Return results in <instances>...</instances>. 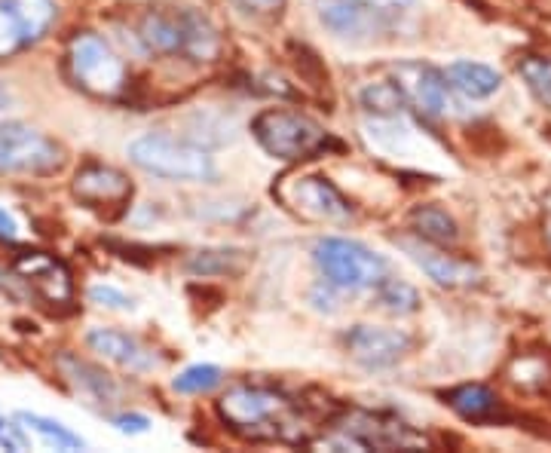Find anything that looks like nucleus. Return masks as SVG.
Wrapping results in <instances>:
<instances>
[{
  "label": "nucleus",
  "mask_w": 551,
  "mask_h": 453,
  "mask_svg": "<svg viewBox=\"0 0 551 453\" xmlns=\"http://www.w3.org/2000/svg\"><path fill=\"white\" fill-rule=\"evenodd\" d=\"M221 380H224V374L215 365H190L187 371H181L175 377L172 386L181 395H203V392H212L215 386H221Z\"/></svg>",
  "instance_id": "a878e982"
},
{
  "label": "nucleus",
  "mask_w": 551,
  "mask_h": 453,
  "mask_svg": "<svg viewBox=\"0 0 551 453\" xmlns=\"http://www.w3.org/2000/svg\"><path fill=\"white\" fill-rule=\"evenodd\" d=\"M74 196L86 203V209H95L102 215L108 212V218H117L132 199V181L114 166L86 163L74 175Z\"/></svg>",
  "instance_id": "9d476101"
},
{
  "label": "nucleus",
  "mask_w": 551,
  "mask_h": 453,
  "mask_svg": "<svg viewBox=\"0 0 551 453\" xmlns=\"http://www.w3.org/2000/svg\"><path fill=\"white\" fill-rule=\"evenodd\" d=\"M285 199L297 215L313 218V221H346L353 215V203H349L328 178H319V175L297 178L288 187Z\"/></svg>",
  "instance_id": "f8f14e48"
},
{
  "label": "nucleus",
  "mask_w": 551,
  "mask_h": 453,
  "mask_svg": "<svg viewBox=\"0 0 551 453\" xmlns=\"http://www.w3.org/2000/svg\"><path fill=\"white\" fill-rule=\"evenodd\" d=\"M239 7H245L248 13H261V16H270V13H279L285 7V0H236Z\"/></svg>",
  "instance_id": "c85d7f7f"
},
{
  "label": "nucleus",
  "mask_w": 551,
  "mask_h": 453,
  "mask_svg": "<svg viewBox=\"0 0 551 453\" xmlns=\"http://www.w3.org/2000/svg\"><path fill=\"white\" fill-rule=\"evenodd\" d=\"M218 414L230 432L245 441H282L304 444L310 438V420L304 405L270 386H233L218 401Z\"/></svg>",
  "instance_id": "f257e3e1"
},
{
  "label": "nucleus",
  "mask_w": 551,
  "mask_h": 453,
  "mask_svg": "<svg viewBox=\"0 0 551 453\" xmlns=\"http://www.w3.org/2000/svg\"><path fill=\"white\" fill-rule=\"evenodd\" d=\"M337 429L349 438V444L365 450H414L426 444V438L417 435L405 420L383 411H346L337 420Z\"/></svg>",
  "instance_id": "6e6552de"
},
{
  "label": "nucleus",
  "mask_w": 551,
  "mask_h": 453,
  "mask_svg": "<svg viewBox=\"0 0 551 453\" xmlns=\"http://www.w3.org/2000/svg\"><path fill=\"white\" fill-rule=\"evenodd\" d=\"M316 13L331 34L359 40V37H371L383 25L386 10L362 4V0H316Z\"/></svg>",
  "instance_id": "2eb2a0df"
},
{
  "label": "nucleus",
  "mask_w": 551,
  "mask_h": 453,
  "mask_svg": "<svg viewBox=\"0 0 551 453\" xmlns=\"http://www.w3.org/2000/svg\"><path fill=\"white\" fill-rule=\"evenodd\" d=\"M114 426L120 429V432H126V435H141V432H147V417H141V414H126V417H117L114 420Z\"/></svg>",
  "instance_id": "c756f323"
},
{
  "label": "nucleus",
  "mask_w": 551,
  "mask_h": 453,
  "mask_svg": "<svg viewBox=\"0 0 551 453\" xmlns=\"http://www.w3.org/2000/svg\"><path fill=\"white\" fill-rule=\"evenodd\" d=\"M518 71L527 80L530 92L539 98L545 108H551V62L542 59V56H524Z\"/></svg>",
  "instance_id": "bb28decb"
},
{
  "label": "nucleus",
  "mask_w": 551,
  "mask_h": 453,
  "mask_svg": "<svg viewBox=\"0 0 551 453\" xmlns=\"http://www.w3.org/2000/svg\"><path fill=\"white\" fill-rule=\"evenodd\" d=\"M86 297L92 300V304H98V307H105V310H117V313H126V310H132L135 304H132V297L129 294H123L120 288H114V285H92L89 291H86Z\"/></svg>",
  "instance_id": "cd10ccee"
},
{
  "label": "nucleus",
  "mask_w": 551,
  "mask_h": 453,
  "mask_svg": "<svg viewBox=\"0 0 551 453\" xmlns=\"http://www.w3.org/2000/svg\"><path fill=\"white\" fill-rule=\"evenodd\" d=\"M59 368H62V374H65L86 398L95 401V405H114V401H117L120 389H117V383H114L102 368H95V365H89V362H83V359H77V356H62V359H59Z\"/></svg>",
  "instance_id": "6ab92c4d"
},
{
  "label": "nucleus",
  "mask_w": 551,
  "mask_h": 453,
  "mask_svg": "<svg viewBox=\"0 0 551 453\" xmlns=\"http://www.w3.org/2000/svg\"><path fill=\"white\" fill-rule=\"evenodd\" d=\"M16 423H22V429L34 432L43 444L56 447V450H83L86 447V441L77 432H71L68 426H62L59 420H49V417L22 411V414H16Z\"/></svg>",
  "instance_id": "4be33fe9"
},
{
  "label": "nucleus",
  "mask_w": 551,
  "mask_h": 453,
  "mask_svg": "<svg viewBox=\"0 0 551 453\" xmlns=\"http://www.w3.org/2000/svg\"><path fill=\"white\" fill-rule=\"evenodd\" d=\"M411 230L426 239V242H435V245H450L460 239V230H457V221L450 218L444 209L438 206H417L411 212Z\"/></svg>",
  "instance_id": "412c9836"
},
{
  "label": "nucleus",
  "mask_w": 551,
  "mask_h": 453,
  "mask_svg": "<svg viewBox=\"0 0 551 453\" xmlns=\"http://www.w3.org/2000/svg\"><path fill=\"white\" fill-rule=\"evenodd\" d=\"M59 16L56 0H0V59L37 43Z\"/></svg>",
  "instance_id": "1a4fd4ad"
},
{
  "label": "nucleus",
  "mask_w": 551,
  "mask_h": 453,
  "mask_svg": "<svg viewBox=\"0 0 551 453\" xmlns=\"http://www.w3.org/2000/svg\"><path fill=\"white\" fill-rule=\"evenodd\" d=\"M359 102L374 117H395L398 111L405 108V95H402V89L395 86V80L392 83L389 80H380V83H371V86L362 89Z\"/></svg>",
  "instance_id": "b1692460"
},
{
  "label": "nucleus",
  "mask_w": 551,
  "mask_h": 453,
  "mask_svg": "<svg viewBox=\"0 0 551 453\" xmlns=\"http://www.w3.org/2000/svg\"><path fill=\"white\" fill-rule=\"evenodd\" d=\"M395 86L402 89L405 105H411L420 117L438 120L450 108V83L447 77L423 62H402L395 65Z\"/></svg>",
  "instance_id": "9b49d317"
},
{
  "label": "nucleus",
  "mask_w": 551,
  "mask_h": 453,
  "mask_svg": "<svg viewBox=\"0 0 551 453\" xmlns=\"http://www.w3.org/2000/svg\"><path fill=\"white\" fill-rule=\"evenodd\" d=\"M346 349L362 368L380 371V368H392L398 359H405V352L411 349V337L395 328L359 325L346 334Z\"/></svg>",
  "instance_id": "ddd939ff"
},
{
  "label": "nucleus",
  "mask_w": 551,
  "mask_h": 453,
  "mask_svg": "<svg viewBox=\"0 0 551 453\" xmlns=\"http://www.w3.org/2000/svg\"><path fill=\"white\" fill-rule=\"evenodd\" d=\"M138 43L154 56H181L187 62H215L221 56L218 28L196 10H150L138 22Z\"/></svg>",
  "instance_id": "f03ea898"
},
{
  "label": "nucleus",
  "mask_w": 551,
  "mask_h": 453,
  "mask_svg": "<svg viewBox=\"0 0 551 453\" xmlns=\"http://www.w3.org/2000/svg\"><path fill=\"white\" fill-rule=\"evenodd\" d=\"M444 401L469 423H490L503 414V405H499L496 392L481 383H463L457 389H447Z\"/></svg>",
  "instance_id": "a211bd4d"
},
{
  "label": "nucleus",
  "mask_w": 551,
  "mask_h": 453,
  "mask_svg": "<svg viewBox=\"0 0 551 453\" xmlns=\"http://www.w3.org/2000/svg\"><path fill=\"white\" fill-rule=\"evenodd\" d=\"M65 166V150L25 123H0V175H53Z\"/></svg>",
  "instance_id": "0eeeda50"
},
{
  "label": "nucleus",
  "mask_w": 551,
  "mask_h": 453,
  "mask_svg": "<svg viewBox=\"0 0 551 453\" xmlns=\"http://www.w3.org/2000/svg\"><path fill=\"white\" fill-rule=\"evenodd\" d=\"M86 346L92 352H98L102 359H108L120 368H129V371H154L157 368V356L138 337H129V334L114 331V328H92L86 334Z\"/></svg>",
  "instance_id": "f3484780"
},
{
  "label": "nucleus",
  "mask_w": 551,
  "mask_h": 453,
  "mask_svg": "<svg viewBox=\"0 0 551 453\" xmlns=\"http://www.w3.org/2000/svg\"><path fill=\"white\" fill-rule=\"evenodd\" d=\"M4 426H7V423H4V420H0V438H4Z\"/></svg>",
  "instance_id": "f704fd0d"
},
{
  "label": "nucleus",
  "mask_w": 551,
  "mask_h": 453,
  "mask_svg": "<svg viewBox=\"0 0 551 453\" xmlns=\"http://www.w3.org/2000/svg\"><path fill=\"white\" fill-rule=\"evenodd\" d=\"M398 245H402L408 255H411V261L432 279V282H438V285H444V288H466V285H475L478 282V267H472L469 261H460V258H454V255H447V251H441V248H435V242H426V239H408V236H402L398 239Z\"/></svg>",
  "instance_id": "4468645a"
},
{
  "label": "nucleus",
  "mask_w": 551,
  "mask_h": 453,
  "mask_svg": "<svg viewBox=\"0 0 551 453\" xmlns=\"http://www.w3.org/2000/svg\"><path fill=\"white\" fill-rule=\"evenodd\" d=\"M129 160L141 172L169 178V181H215L218 175L209 150H203L193 141L175 138V135H163V132L138 135L129 144Z\"/></svg>",
  "instance_id": "7ed1b4c3"
},
{
  "label": "nucleus",
  "mask_w": 551,
  "mask_h": 453,
  "mask_svg": "<svg viewBox=\"0 0 551 453\" xmlns=\"http://www.w3.org/2000/svg\"><path fill=\"white\" fill-rule=\"evenodd\" d=\"M545 236H548V245H551V215H548V224H545Z\"/></svg>",
  "instance_id": "72a5a7b5"
},
{
  "label": "nucleus",
  "mask_w": 551,
  "mask_h": 453,
  "mask_svg": "<svg viewBox=\"0 0 551 453\" xmlns=\"http://www.w3.org/2000/svg\"><path fill=\"white\" fill-rule=\"evenodd\" d=\"M444 77L450 89H457L466 98H490L499 86H503V77L481 62H454L444 71Z\"/></svg>",
  "instance_id": "aec40b11"
},
{
  "label": "nucleus",
  "mask_w": 551,
  "mask_h": 453,
  "mask_svg": "<svg viewBox=\"0 0 551 453\" xmlns=\"http://www.w3.org/2000/svg\"><path fill=\"white\" fill-rule=\"evenodd\" d=\"M362 4H371L377 10H408L417 4V0H362Z\"/></svg>",
  "instance_id": "7c9ffc66"
},
{
  "label": "nucleus",
  "mask_w": 551,
  "mask_h": 453,
  "mask_svg": "<svg viewBox=\"0 0 551 453\" xmlns=\"http://www.w3.org/2000/svg\"><path fill=\"white\" fill-rule=\"evenodd\" d=\"M313 261L325 276V282L343 291L377 288L389 273V264L383 255H377V251H371L356 239H343V236L319 239L313 245Z\"/></svg>",
  "instance_id": "39448f33"
},
{
  "label": "nucleus",
  "mask_w": 551,
  "mask_h": 453,
  "mask_svg": "<svg viewBox=\"0 0 551 453\" xmlns=\"http://www.w3.org/2000/svg\"><path fill=\"white\" fill-rule=\"evenodd\" d=\"M68 68L80 89L98 98H117L126 89V65L105 37L83 31L68 46Z\"/></svg>",
  "instance_id": "423d86ee"
},
{
  "label": "nucleus",
  "mask_w": 551,
  "mask_h": 453,
  "mask_svg": "<svg viewBox=\"0 0 551 453\" xmlns=\"http://www.w3.org/2000/svg\"><path fill=\"white\" fill-rule=\"evenodd\" d=\"M13 267L49 304H65V300H71V276L56 258L43 255V251H25V255L16 258Z\"/></svg>",
  "instance_id": "dca6fc26"
},
{
  "label": "nucleus",
  "mask_w": 551,
  "mask_h": 453,
  "mask_svg": "<svg viewBox=\"0 0 551 453\" xmlns=\"http://www.w3.org/2000/svg\"><path fill=\"white\" fill-rule=\"evenodd\" d=\"M245 264V255L239 248H206L196 251L187 261V270L196 276H233Z\"/></svg>",
  "instance_id": "5701e85b"
},
{
  "label": "nucleus",
  "mask_w": 551,
  "mask_h": 453,
  "mask_svg": "<svg viewBox=\"0 0 551 453\" xmlns=\"http://www.w3.org/2000/svg\"><path fill=\"white\" fill-rule=\"evenodd\" d=\"M377 300L395 316H411L420 310V294L414 285L402 282V279H383L377 285Z\"/></svg>",
  "instance_id": "393cba45"
},
{
  "label": "nucleus",
  "mask_w": 551,
  "mask_h": 453,
  "mask_svg": "<svg viewBox=\"0 0 551 453\" xmlns=\"http://www.w3.org/2000/svg\"><path fill=\"white\" fill-rule=\"evenodd\" d=\"M10 108V92L4 89V86H0V114H4Z\"/></svg>",
  "instance_id": "473e14b6"
},
{
  "label": "nucleus",
  "mask_w": 551,
  "mask_h": 453,
  "mask_svg": "<svg viewBox=\"0 0 551 453\" xmlns=\"http://www.w3.org/2000/svg\"><path fill=\"white\" fill-rule=\"evenodd\" d=\"M19 233V224H16V218L7 212V209H0V236H16Z\"/></svg>",
  "instance_id": "2f4dec72"
},
{
  "label": "nucleus",
  "mask_w": 551,
  "mask_h": 453,
  "mask_svg": "<svg viewBox=\"0 0 551 453\" xmlns=\"http://www.w3.org/2000/svg\"><path fill=\"white\" fill-rule=\"evenodd\" d=\"M252 135L270 157L285 163L310 160L322 154V150H328L331 144V135L313 117L297 111H282V108L261 111L252 120Z\"/></svg>",
  "instance_id": "20e7f679"
}]
</instances>
